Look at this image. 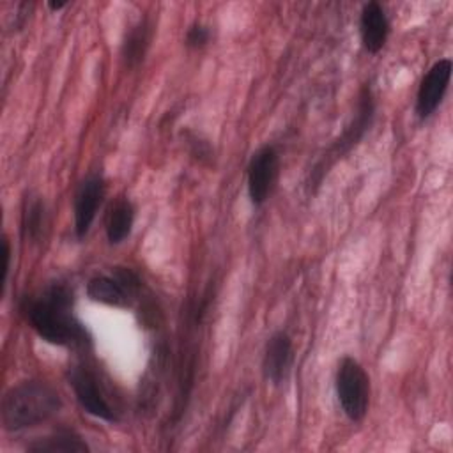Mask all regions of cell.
<instances>
[{
  "instance_id": "cell-1",
  "label": "cell",
  "mask_w": 453,
  "mask_h": 453,
  "mask_svg": "<svg viewBox=\"0 0 453 453\" xmlns=\"http://www.w3.org/2000/svg\"><path fill=\"white\" fill-rule=\"evenodd\" d=\"M69 308L71 292L64 285H51L41 296L27 297L21 304L35 333L53 345H73L85 340V331Z\"/></svg>"
},
{
  "instance_id": "cell-2",
  "label": "cell",
  "mask_w": 453,
  "mask_h": 453,
  "mask_svg": "<svg viewBox=\"0 0 453 453\" xmlns=\"http://www.w3.org/2000/svg\"><path fill=\"white\" fill-rule=\"evenodd\" d=\"M60 396L53 386L42 380H25L12 386L2 398V426L19 432L48 421L60 411Z\"/></svg>"
},
{
  "instance_id": "cell-3",
  "label": "cell",
  "mask_w": 453,
  "mask_h": 453,
  "mask_svg": "<svg viewBox=\"0 0 453 453\" xmlns=\"http://www.w3.org/2000/svg\"><path fill=\"white\" fill-rule=\"evenodd\" d=\"M336 395L342 411L352 421H361L370 403V379L352 357H343L336 372Z\"/></svg>"
},
{
  "instance_id": "cell-4",
  "label": "cell",
  "mask_w": 453,
  "mask_h": 453,
  "mask_svg": "<svg viewBox=\"0 0 453 453\" xmlns=\"http://www.w3.org/2000/svg\"><path fill=\"white\" fill-rule=\"evenodd\" d=\"M138 285L140 281L131 269L115 267L111 276H94L88 280L87 294L96 303L124 308L129 306Z\"/></svg>"
},
{
  "instance_id": "cell-5",
  "label": "cell",
  "mask_w": 453,
  "mask_h": 453,
  "mask_svg": "<svg viewBox=\"0 0 453 453\" xmlns=\"http://www.w3.org/2000/svg\"><path fill=\"white\" fill-rule=\"evenodd\" d=\"M278 173V152L271 145L260 147L248 165V195L253 205H262Z\"/></svg>"
},
{
  "instance_id": "cell-6",
  "label": "cell",
  "mask_w": 453,
  "mask_h": 453,
  "mask_svg": "<svg viewBox=\"0 0 453 453\" xmlns=\"http://www.w3.org/2000/svg\"><path fill=\"white\" fill-rule=\"evenodd\" d=\"M69 384L80 402V405L92 416L104 419V421H113L115 419V412L110 407V403L106 402L103 391L99 389V384L96 380V377L92 375V372H88L87 368L81 366H74L69 370L67 373Z\"/></svg>"
},
{
  "instance_id": "cell-7",
  "label": "cell",
  "mask_w": 453,
  "mask_h": 453,
  "mask_svg": "<svg viewBox=\"0 0 453 453\" xmlns=\"http://www.w3.org/2000/svg\"><path fill=\"white\" fill-rule=\"evenodd\" d=\"M451 69H453L451 60L441 58L423 76L419 88H418V97H416V111L421 119L430 117L441 104V101L446 94V88L449 85Z\"/></svg>"
},
{
  "instance_id": "cell-8",
  "label": "cell",
  "mask_w": 453,
  "mask_h": 453,
  "mask_svg": "<svg viewBox=\"0 0 453 453\" xmlns=\"http://www.w3.org/2000/svg\"><path fill=\"white\" fill-rule=\"evenodd\" d=\"M103 196L104 184L99 175H90L80 184L74 198V230L78 237H83L88 232Z\"/></svg>"
},
{
  "instance_id": "cell-9",
  "label": "cell",
  "mask_w": 453,
  "mask_h": 453,
  "mask_svg": "<svg viewBox=\"0 0 453 453\" xmlns=\"http://www.w3.org/2000/svg\"><path fill=\"white\" fill-rule=\"evenodd\" d=\"M292 365V342L287 333L278 331L274 333L264 352V361H262V370L264 377L271 384H281L290 370Z\"/></svg>"
},
{
  "instance_id": "cell-10",
  "label": "cell",
  "mask_w": 453,
  "mask_h": 453,
  "mask_svg": "<svg viewBox=\"0 0 453 453\" xmlns=\"http://www.w3.org/2000/svg\"><path fill=\"white\" fill-rule=\"evenodd\" d=\"M359 32H361V41L366 51L377 53L382 50L389 34V21L380 4L368 2L363 7L361 19H359Z\"/></svg>"
},
{
  "instance_id": "cell-11",
  "label": "cell",
  "mask_w": 453,
  "mask_h": 453,
  "mask_svg": "<svg viewBox=\"0 0 453 453\" xmlns=\"http://www.w3.org/2000/svg\"><path fill=\"white\" fill-rule=\"evenodd\" d=\"M373 117V97H372V90L368 85H365L361 88L359 94V101H357V111L354 120L345 127L342 138L331 147V152H334V156H340L343 152H347L349 149H352L357 140H361V136L365 134V131L370 126V120Z\"/></svg>"
},
{
  "instance_id": "cell-12",
  "label": "cell",
  "mask_w": 453,
  "mask_h": 453,
  "mask_svg": "<svg viewBox=\"0 0 453 453\" xmlns=\"http://www.w3.org/2000/svg\"><path fill=\"white\" fill-rule=\"evenodd\" d=\"M27 451L30 453H87V442L71 430H58L53 435L34 441Z\"/></svg>"
},
{
  "instance_id": "cell-13",
  "label": "cell",
  "mask_w": 453,
  "mask_h": 453,
  "mask_svg": "<svg viewBox=\"0 0 453 453\" xmlns=\"http://www.w3.org/2000/svg\"><path fill=\"white\" fill-rule=\"evenodd\" d=\"M149 42H150V25L147 19L138 21L134 27H131L122 44V57L127 67H134L143 60Z\"/></svg>"
},
{
  "instance_id": "cell-14",
  "label": "cell",
  "mask_w": 453,
  "mask_h": 453,
  "mask_svg": "<svg viewBox=\"0 0 453 453\" xmlns=\"http://www.w3.org/2000/svg\"><path fill=\"white\" fill-rule=\"evenodd\" d=\"M133 221H134V209L131 205L129 200H119L110 214H108V221H106V237L111 244H119L122 242L133 228Z\"/></svg>"
},
{
  "instance_id": "cell-15",
  "label": "cell",
  "mask_w": 453,
  "mask_h": 453,
  "mask_svg": "<svg viewBox=\"0 0 453 453\" xmlns=\"http://www.w3.org/2000/svg\"><path fill=\"white\" fill-rule=\"evenodd\" d=\"M44 225V205L35 200L23 212V232L30 239H37Z\"/></svg>"
},
{
  "instance_id": "cell-16",
  "label": "cell",
  "mask_w": 453,
  "mask_h": 453,
  "mask_svg": "<svg viewBox=\"0 0 453 453\" xmlns=\"http://www.w3.org/2000/svg\"><path fill=\"white\" fill-rule=\"evenodd\" d=\"M209 41V28L205 25L195 23L186 32V44L189 48H202Z\"/></svg>"
},
{
  "instance_id": "cell-17",
  "label": "cell",
  "mask_w": 453,
  "mask_h": 453,
  "mask_svg": "<svg viewBox=\"0 0 453 453\" xmlns=\"http://www.w3.org/2000/svg\"><path fill=\"white\" fill-rule=\"evenodd\" d=\"M9 265H11V244H9V239L4 237L2 239V288L5 287V281H7V276H9Z\"/></svg>"
},
{
  "instance_id": "cell-18",
  "label": "cell",
  "mask_w": 453,
  "mask_h": 453,
  "mask_svg": "<svg viewBox=\"0 0 453 453\" xmlns=\"http://www.w3.org/2000/svg\"><path fill=\"white\" fill-rule=\"evenodd\" d=\"M48 7H50L51 11H60V9L65 7V2H48Z\"/></svg>"
}]
</instances>
